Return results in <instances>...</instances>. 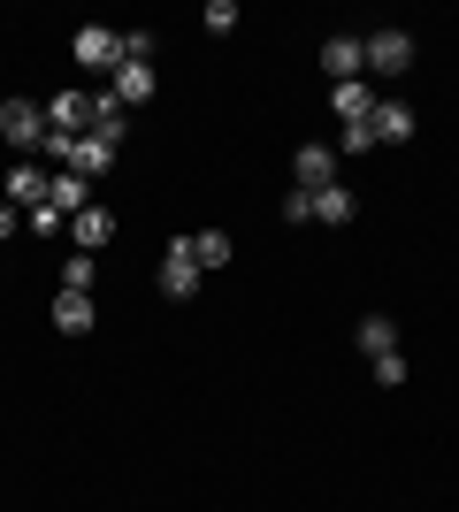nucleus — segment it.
I'll list each match as a JSON object with an SVG mask.
<instances>
[{
  "mask_svg": "<svg viewBox=\"0 0 459 512\" xmlns=\"http://www.w3.org/2000/svg\"><path fill=\"white\" fill-rule=\"evenodd\" d=\"M77 62L85 69H123V31H108V23H85V31H77Z\"/></svg>",
  "mask_w": 459,
  "mask_h": 512,
  "instance_id": "obj_1",
  "label": "nucleus"
},
{
  "mask_svg": "<svg viewBox=\"0 0 459 512\" xmlns=\"http://www.w3.org/2000/svg\"><path fill=\"white\" fill-rule=\"evenodd\" d=\"M360 54H368V69H383V77H406V69H414V39H406V31H375V39H360Z\"/></svg>",
  "mask_w": 459,
  "mask_h": 512,
  "instance_id": "obj_2",
  "label": "nucleus"
},
{
  "mask_svg": "<svg viewBox=\"0 0 459 512\" xmlns=\"http://www.w3.org/2000/svg\"><path fill=\"white\" fill-rule=\"evenodd\" d=\"M0 138H8V146H39V138H46V115L31 100H0Z\"/></svg>",
  "mask_w": 459,
  "mask_h": 512,
  "instance_id": "obj_3",
  "label": "nucleus"
},
{
  "mask_svg": "<svg viewBox=\"0 0 459 512\" xmlns=\"http://www.w3.org/2000/svg\"><path fill=\"white\" fill-rule=\"evenodd\" d=\"M161 291H169V299H192V291H199V253H192V237H184V245H169V260H161Z\"/></svg>",
  "mask_w": 459,
  "mask_h": 512,
  "instance_id": "obj_4",
  "label": "nucleus"
},
{
  "mask_svg": "<svg viewBox=\"0 0 459 512\" xmlns=\"http://www.w3.org/2000/svg\"><path fill=\"white\" fill-rule=\"evenodd\" d=\"M92 100H100V92H62V100L46 107V123L62 130V138H85L92 130Z\"/></svg>",
  "mask_w": 459,
  "mask_h": 512,
  "instance_id": "obj_5",
  "label": "nucleus"
},
{
  "mask_svg": "<svg viewBox=\"0 0 459 512\" xmlns=\"http://www.w3.org/2000/svg\"><path fill=\"white\" fill-rule=\"evenodd\" d=\"M322 69L337 77V85H360V69H368V54H360V39H329L322 46Z\"/></svg>",
  "mask_w": 459,
  "mask_h": 512,
  "instance_id": "obj_6",
  "label": "nucleus"
},
{
  "mask_svg": "<svg viewBox=\"0 0 459 512\" xmlns=\"http://www.w3.org/2000/svg\"><path fill=\"white\" fill-rule=\"evenodd\" d=\"M337 184V146H299V192Z\"/></svg>",
  "mask_w": 459,
  "mask_h": 512,
  "instance_id": "obj_7",
  "label": "nucleus"
},
{
  "mask_svg": "<svg viewBox=\"0 0 459 512\" xmlns=\"http://www.w3.org/2000/svg\"><path fill=\"white\" fill-rule=\"evenodd\" d=\"M368 130H375V146H391V138H414V107H398V100H375Z\"/></svg>",
  "mask_w": 459,
  "mask_h": 512,
  "instance_id": "obj_8",
  "label": "nucleus"
},
{
  "mask_svg": "<svg viewBox=\"0 0 459 512\" xmlns=\"http://www.w3.org/2000/svg\"><path fill=\"white\" fill-rule=\"evenodd\" d=\"M69 237H77V253H100V245L115 237L108 207H85V214H69Z\"/></svg>",
  "mask_w": 459,
  "mask_h": 512,
  "instance_id": "obj_9",
  "label": "nucleus"
},
{
  "mask_svg": "<svg viewBox=\"0 0 459 512\" xmlns=\"http://www.w3.org/2000/svg\"><path fill=\"white\" fill-rule=\"evenodd\" d=\"M54 329H62V337H85L92 329V291H62V299H54Z\"/></svg>",
  "mask_w": 459,
  "mask_h": 512,
  "instance_id": "obj_10",
  "label": "nucleus"
},
{
  "mask_svg": "<svg viewBox=\"0 0 459 512\" xmlns=\"http://www.w3.org/2000/svg\"><path fill=\"white\" fill-rule=\"evenodd\" d=\"M115 100H123V107H138V100H153V62H123V69H115Z\"/></svg>",
  "mask_w": 459,
  "mask_h": 512,
  "instance_id": "obj_11",
  "label": "nucleus"
},
{
  "mask_svg": "<svg viewBox=\"0 0 459 512\" xmlns=\"http://www.w3.org/2000/svg\"><path fill=\"white\" fill-rule=\"evenodd\" d=\"M92 130H100L108 146H123V130H131V107L115 100V92H100V100H92Z\"/></svg>",
  "mask_w": 459,
  "mask_h": 512,
  "instance_id": "obj_12",
  "label": "nucleus"
},
{
  "mask_svg": "<svg viewBox=\"0 0 459 512\" xmlns=\"http://www.w3.org/2000/svg\"><path fill=\"white\" fill-rule=\"evenodd\" d=\"M329 107H337L345 123H368L375 115V85H329Z\"/></svg>",
  "mask_w": 459,
  "mask_h": 512,
  "instance_id": "obj_13",
  "label": "nucleus"
},
{
  "mask_svg": "<svg viewBox=\"0 0 459 512\" xmlns=\"http://www.w3.org/2000/svg\"><path fill=\"white\" fill-rule=\"evenodd\" d=\"M360 352H368V360L398 352V321H391V314H368V321H360Z\"/></svg>",
  "mask_w": 459,
  "mask_h": 512,
  "instance_id": "obj_14",
  "label": "nucleus"
},
{
  "mask_svg": "<svg viewBox=\"0 0 459 512\" xmlns=\"http://www.w3.org/2000/svg\"><path fill=\"white\" fill-rule=\"evenodd\" d=\"M8 199H16V207H46V176L31 169V161H16V169H8Z\"/></svg>",
  "mask_w": 459,
  "mask_h": 512,
  "instance_id": "obj_15",
  "label": "nucleus"
},
{
  "mask_svg": "<svg viewBox=\"0 0 459 512\" xmlns=\"http://www.w3.org/2000/svg\"><path fill=\"white\" fill-rule=\"evenodd\" d=\"M46 207H62V214H85V176H54V184H46Z\"/></svg>",
  "mask_w": 459,
  "mask_h": 512,
  "instance_id": "obj_16",
  "label": "nucleus"
},
{
  "mask_svg": "<svg viewBox=\"0 0 459 512\" xmlns=\"http://www.w3.org/2000/svg\"><path fill=\"white\" fill-rule=\"evenodd\" d=\"M314 222H352V192L345 184H322V192H314Z\"/></svg>",
  "mask_w": 459,
  "mask_h": 512,
  "instance_id": "obj_17",
  "label": "nucleus"
},
{
  "mask_svg": "<svg viewBox=\"0 0 459 512\" xmlns=\"http://www.w3.org/2000/svg\"><path fill=\"white\" fill-rule=\"evenodd\" d=\"M192 253H199V268H230V237H222V230H199Z\"/></svg>",
  "mask_w": 459,
  "mask_h": 512,
  "instance_id": "obj_18",
  "label": "nucleus"
},
{
  "mask_svg": "<svg viewBox=\"0 0 459 512\" xmlns=\"http://www.w3.org/2000/svg\"><path fill=\"white\" fill-rule=\"evenodd\" d=\"M92 276H100V260H92V253H69L62 260V291H92Z\"/></svg>",
  "mask_w": 459,
  "mask_h": 512,
  "instance_id": "obj_19",
  "label": "nucleus"
},
{
  "mask_svg": "<svg viewBox=\"0 0 459 512\" xmlns=\"http://www.w3.org/2000/svg\"><path fill=\"white\" fill-rule=\"evenodd\" d=\"M31 230L54 237V230H69V214H62V207H31Z\"/></svg>",
  "mask_w": 459,
  "mask_h": 512,
  "instance_id": "obj_20",
  "label": "nucleus"
},
{
  "mask_svg": "<svg viewBox=\"0 0 459 512\" xmlns=\"http://www.w3.org/2000/svg\"><path fill=\"white\" fill-rule=\"evenodd\" d=\"M284 222H314V192H299V184H291V199H284Z\"/></svg>",
  "mask_w": 459,
  "mask_h": 512,
  "instance_id": "obj_21",
  "label": "nucleus"
},
{
  "mask_svg": "<svg viewBox=\"0 0 459 512\" xmlns=\"http://www.w3.org/2000/svg\"><path fill=\"white\" fill-rule=\"evenodd\" d=\"M8 230H16V207H0V237H8Z\"/></svg>",
  "mask_w": 459,
  "mask_h": 512,
  "instance_id": "obj_22",
  "label": "nucleus"
}]
</instances>
